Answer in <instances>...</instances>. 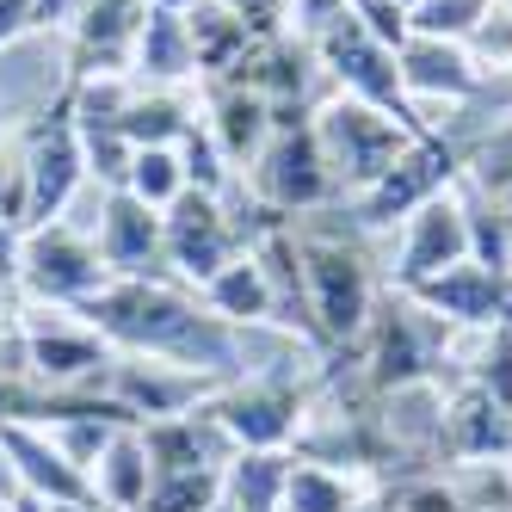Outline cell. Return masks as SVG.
Instances as JSON below:
<instances>
[{
    "label": "cell",
    "instance_id": "6da1fadb",
    "mask_svg": "<svg viewBox=\"0 0 512 512\" xmlns=\"http://www.w3.org/2000/svg\"><path fill=\"white\" fill-rule=\"evenodd\" d=\"M81 315L124 358L186 364L216 383L247 377V327L216 321L198 290H186L179 278H112Z\"/></svg>",
    "mask_w": 512,
    "mask_h": 512
},
{
    "label": "cell",
    "instance_id": "7a4b0ae2",
    "mask_svg": "<svg viewBox=\"0 0 512 512\" xmlns=\"http://www.w3.org/2000/svg\"><path fill=\"white\" fill-rule=\"evenodd\" d=\"M346 204H327L315 216H297L290 235H297V260H303V290H309V315H315V334L321 346H358L364 327L377 315V272H371V253H364V229L352 216H334Z\"/></svg>",
    "mask_w": 512,
    "mask_h": 512
},
{
    "label": "cell",
    "instance_id": "3957f363",
    "mask_svg": "<svg viewBox=\"0 0 512 512\" xmlns=\"http://www.w3.org/2000/svg\"><path fill=\"white\" fill-rule=\"evenodd\" d=\"M309 130H315L321 161L340 186V204H352L364 186H377V179L408 155V142L420 136L414 124H401V118L377 112V105H364V99H346V93H327L315 105Z\"/></svg>",
    "mask_w": 512,
    "mask_h": 512
},
{
    "label": "cell",
    "instance_id": "277c9868",
    "mask_svg": "<svg viewBox=\"0 0 512 512\" xmlns=\"http://www.w3.org/2000/svg\"><path fill=\"white\" fill-rule=\"evenodd\" d=\"M19 179H25V229L56 223L87 186V155H81V124H75V87H56V99L19 130Z\"/></svg>",
    "mask_w": 512,
    "mask_h": 512
},
{
    "label": "cell",
    "instance_id": "5b68a950",
    "mask_svg": "<svg viewBox=\"0 0 512 512\" xmlns=\"http://www.w3.org/2000/svg\"><path fill=\"white\" fill-rule=\"evenodd\" d=\"M235 198H247L266 216L297 223V216H315L327 204H340V186H334V173H327V161H321L315 130L309 124H278L266 136V149L253 155L247 173L235 179Z\"/></svg>",
    "mask_w": 512,
    "mask_h": 512
},
{
    "label": "cell",
    "instance_id": "8992f818",
    "mask_svg": "<svg viewBox=\"0 0 512 512\" xmlns=\"http://www.w3.org/2000/svg\"><path fill=\"white\" fill-rule=\"evenodd\" d=\"M105 284H112V272H105L99 247H93V229H75L68 216L25 229V241H19V272H13L19 303L87 309Z\"/></svg>",
    "mask_w": 512,
    "mask_h": 512
},
{
    "label": "cell",
    "instance_id": "52a82bcc",
    "mask_svg": "<svg viewBox=\"0 0 512 512\" xmlns=\"http://www.w3.org/2000/svg\"><path fill=\"white\" fill-rule=\"evenodd\" d=\"M19 358L25 377H38L50 389H99L105 371L118 364L112 340L81 315V309H44V303H19Z\"/></svg>",
    "mask_w": 512,
    "mask_h": 512
},
{
    "label": "cell",
    "instance_id": "ba28073f",
    "mask_svg": "<svg viewBox=\"0 0 512 512\" xmlns=\"http://www.w3.org/2000/svg\"><path fill=\"white\" fill-rule=\"evenodd\" d=\"M161 253H167V278H179L186 290H204L229 260L247 253V229L235 216V198L179 192L161 210Z\"/></svg>",
    "mask_w": 512,
    "mask_h": 512
},
{
    "label": "cell",
    "instance_id": "9c48e42d",
    "mask_svg": "<svg viewBox=\"0 0 512 512\" xmlns=\"http://www.w3.org/2000/svg\"><path fill=\"white\" fill-rule=\"evenodd\" d=\"M463 173V155H457V142L451 136H438V130H420L414 142H408V155H401L377 186H364L352 204H346V216L364 229V235H377V229H401L408 216L426 204V198H438L451 186V179Z\"/></svg>",
    "mask_w": 512,
    "mask_h": 512
},
{
    "label": "cell",
    "instance_id": "30bf717a",
    "mask_svg": "<svg viewBox=\"0 0 512 512\" xmlns=\"http://www.w3.org/2000/svg\"><path fill=\"white\" fill-rule=\"evenodd\" d=\"M210 414L229 432L235 451H290L303 432V414H309V389L297 377L247 371V377H235L210 395Z\"/></svg>",
    "mask_w": 512,
    "mask_h": 512
},
{
    "label": "cell",
    "instance_id": "8fae6325",
    "mask_svg": "<svg viewBox=\"0 0 512 512\" xmlns=\"http://www.w3.org/2000/svg\"><path fill=\"white\" fill-rule=\"evenodd\" d=\"M463 260H469V223H463L457 179H451L445 192L426 198L408 223L395 229V266H389V278H395V290H414V284L451 272V266H463Z\"/></svg>",
    "mask_w": 512,
    "mask_h": 512
},
{
    "label": "cell",
    "instance_id": "7c38bea8",
    "mask_svg": "<svg viewBox=\"0 0 512 512\" xmlns=\"http://www.w3.org/2000/svg\"><path fill=\"white\" fill-rule=\"evenodd\" d=\"M149 7H155V0H87L81 19L68 25V38H62L68 81L130 75V56H136V38H142Z\"/></svg>",
    "mask_w": 512,
    "mask_h": 512
},
{
    "label": "cell",
    "instance_id": "4fadbf2b",
    "mask_svg": "<svg viewBox=\"0 0 512 512\" xmlns=\"http://www.w3.org/2000/svg\"><path fill=\"white\" fill-rule=\"evenodd\" d=\"M401 87H408L414 112L426 124V105H469L488 93V68L469 56V44H445V38H408L395 50ZM432 130V124H426Z\"/></svg>",
    "mask_w": 512,
    "mask_h": 512
},
{
    "label": "cell",
    "instance_id": "5bb4252c",
    "mask_svg": "<svg viewBox=\"0 0 512 512\" xmlns=\"http://www.w3.org/2000/svg\"><path fill=\"white\" fill-rule=\"evenodd\" d=\"M93 247L112 278H167V253H161V210L136 204L130 192H99V223Z\"/></svg>",
    "mask_w": 512,
    "mask_h": 512
},
{
    "label": "cell",
    "instance_id": "9a60e30c",
    "mask_svg": "<svg viewBox=\"0 0 512 512\" xmlns=\"http://www.w3.org/2000/svg\"><path fill=\"white\" fill-rule=\"evenodd\" d=\"M198 124L216 142V155L235 167V179L247 173V161L266 149V136L278 130L272 118V99L247 81H204V105H198Z\"/></svg>",
    "mask_w": 512,
    "mask_h": 512
},
{
    "label": "cell",
    "instance_id": "2e32d148",
    "mask_svg": "<svg viewBox=\"0 0 512 512\" xmlns=\"http://www.w3.org/2000/svg\"><path fill=\"white\" fill-rule=\"evenodd\" d=\"M438 445L457 463H506L512 457V414L488 389L463 383L457 395L438 401Z\"/></svg>",
    "mask_w": 512,
    "mask_h": 512
},
{
    "label": "cell",
    "instance_id": "e0dca14e",
    "mask_svg": "<svg viewBox=\"0 0 512 512\" xmlns=\"http://www.w3.org/2000/svg\"><path fill=\"white\" fill-rule=\"evenodd\" d=\"M130 81L136 87H186V81H198V56H192L186 13L149 7L142 38H136V56H130Z\"/></svg>",
    "mask_w": 512,
    "mask_h": 512
},
{
    "label": "cell",
    "instance_id": "ac0fdd59",
    "mask_svg": "<svg viewBox=\"0 0 512 512\" xmlns=\"http://www.w3.org/2000/svg\"><path fill=\"white\" fill-rule=\"evenodd\" d=\"M149 488H155L149 445H142V432H136V426H124L112 445L99 451V463H93V500H99L105 512H142Z\"/></svg>",
    "mask_w": 512,
    "mask_h": 512
},
{
    "label": "cell",
    "instance_id": "d6986e66",
    "mask_svg": "<svg viewBox=\"0 0 512 512\" xmlns=\"http://www.w3.org/2000/svg\"><path fill=\"white\" fill-rule=\"evenodd\" d=\"M198 297H204V309H210L216 321H229V327H266V321H278L266 266L253 260V247L241 253V260H229L223 272H216V278L198 290Z\"/></svg>",
    "mask_w": 512,
    "mask_h": 512
},
{
    "label": "cell",
    "instance_id": "ffe728a7",
    "mask_svg": "<svg viewBox=\"0 0 512 512\" xmlns=\"http://www.w3.org/2000/svg\"><path fill=\"white\" fill-rule=\"evenodd\" d=\"M192 124H198V105L179 87H130V105L118 118L130 149H179Z\"/></svg>",
    "mask_w": 512,
    "mask_h": 512
},
{
    "label": "cell",
    "instance_id": "44dd1931",
    "mask_svg": "<svg viewBox=\"0 0 512 512\" xmlns=\"http://www.w3.org/2000/svg\"><path fill=\"white\" fill-rule=\"evenodd\" d=\"M364 500H371V494H364V482H358L352 469L315 463V457H290L278 512H358Z\"/></svg>",
    "mask_w": 512,
    "mask_h": 512
},
{
    "label": "cell",
    "instance_id": "7402d4cb",
    "mask_svg": "<svg viewBox=\"0 0 512 512\" xmlns=\"http://www.w3.org/2000/svg\"><path fill=\"white\" fill-rule=\"evenodd\" d=\"M284 469H290V451H235V463L223 469V506L229 512H278Z\"/></svg>",
    "mask_w": 512,
    "mask_h": 512
},
{
    "label": "cell",
    "instance_id": "603a6c76",
    "mask_svg": "<svg viewBox=\"0 0 512 512\" xmlns=\"http://www.w3.org/2000/svg\"><path fill=\"white\" fill-rule=\"evenodd\" d=\"M124 192H130L136 204H149V210H167L179 192H192L179 149H136V155H130V173H124Z\"/></svg>",
    "mask_w": 512,
    "mask_h": 512
},
{
    "label": "cell",
    "instance_id": "cb8c5ba5",
    "mask_svg": "<svg viewBox=\"0 0 512 512\" xmlns=\"http://www.w3.org/2000/svg\"><path fill=\"white\" fill-rule=\"evenodd\" d=\"M223 506V469H173L155 475L142 512H216Z\"/></svg>",
    "mask_w": 512,
    "mask_h": 512
},
{
    "label": "cell",
    "instance_id": "d4e9b609",
    "mask_svg": "<svg viewBox=\"0 0 512 512\" xmlns=\"http://www.w3.org/2000/svg\"><path fill=\"white\" fill-rule=\"evenodd\" d=\"M494 13V0H420L408 13V31L414 38H445V44H469L482 19Z\"/></svg>",
    "mask_w": 512,
    "mask_h": 512
},
{
    "label": "cell",
    "instance_id": "484cf974",
    "mask_svg": "<svg viewBox=\"0 0 512 512\" xmlns=\"http://www.w3.org/2000/svg\"><path fill=\"white\" fill-rule=\"evenodd\" d=\"M346 7H352V19L371 31L377 44H389V50H401V44L414 38V31H408V7H401V0H346Z\"/></svg>",
    "mask_w": 512,
    "mask_h": 512
},
{
    "label": "cell",
    "instance_id": "4316f807",
    "mask_svg": "<svg viewBox=\"0 0 512 512\" xmlns=\"http://www.w3.org/2000/svg\"><path fill=\"white\" fill-rule=\"evenodd\" d=\"M0 216L25 229V179H19V149L0 142Z\"/></svg>",
    "mask_w": 512,
    "mask_h": 512
},
{
    "label": "cell",
    "instance_id": "83f0119b",
    "mask_svg": "<svg viewBox=\"0 0 512 512\" xmlns=\"http://www.w3.org/2000/svg\"><path fill=\"white\" fill-rule=\"evenodd\" d=\"M87 0H31V38L50 31V38H68V25L81 19Z\"/></svg>",
    "mask_w": 512,
    "mask_h": 512
},
{
    "label": "cell",
    "instance_id": "f1b7e54d",
    "mask_svg": "<svg viewBox=\"0 0 512 512\" xmlns=\"http://www.w3.org/2000/svg\"><path fill=\"white\" fill-rule=\"evenodd\" d=\"M19 38H31V0H0V56Z\"/></svg>",
    "mask_w": 512,
    "mask_h": 512
},
{
    "label": "cell",
    "instance_id": "f546056e",
    "mask_svg": "<svg viewBox=\"0 0 512 512\" xmlns=\"http://www.w3.org/2000/svg\"><path fill=\"white\" fill-rule=\"evenodd\" d=\"M19 241H25V229L0 216V284H13V272H19Z\"/></svg>",
    "mask_w": 512,
    "mask_h": 512
},
{
    "label": "cell",
    "instance_id": "4dcf8cb0",
    "mask_svg": "<svg viewBox=\"0 0 512 512\" xmlns=\"http://www.w3.org/2000/svg\"><path fill=\"white\" fill-rule=\"evenodd\" d=\"M0 494H19V475H13V457H7V445H0Z\"/></svg>",
    "mask_w": 512,
    "mask_h": 512
},
{
    "label": "cell",
    "instance_id": "1f68e13d",
    "mask_svg": "<svg viewBox=\"0 0 512 512\" xmlns=\"http://www.w3.org/2000/svg\"><path fill=\"white\" fill-rule=\"evenodd\" d=\"M50 512H105L99 500H75V506H50Z\"/></svg>",
    "mask_w": 512,
    "mask_h": 512
},
{
    "label": "cell",
    "instance_id": "d6a6232c",
    "mask_svg": "<svg viewBox=\"0 0 512 512\" xmlns=\"http://www.w3.org/2000/svg\"><path fill=\"white\" fill-rule=\"evenodd\" d=\"M358 512H395V500H364Z\"/></svg>",
    "mask_w": 512,
    "mask_h": 512
},
{
    "label": "cell",
    "instance_id": "836d02e7",
    "mask_svg": "<svg viewBox=\"0 0 512 512\" xmlns=\"http://www.w3.org/2000/svg\"><path fill=\"white\" fill-rule=\"evenodd\" d=\"M155 7H173V13H186V7H198V0H155Z\"/></svg>",
    "mask_w": 512,
    "mask_h": 512
},
{
    "label": "cell",
    "instance_id": "e575fe53",
    "mask_svg": "<svg viewBox=\"0 0 512 512\" xmlns=\"http://www.w3.org/2000/svg\"><path fill=\"white\" fill-rule=\"evenodd\" d=\"M0 512H13V494H0Z\"/></svg>",
    "mask_w": 512,
    "mask_h": 512
},
{
    "label": "cell",
    "instance_id": "d590c367",
    "mask_svg": "<svg viewBox=\"0 0 512 512\" xmlns=\"http://www.w3.org/2000/svg\"><path fill=\"white\" fill-rule=\"evenodd\" d=\"M401 7H408V13H414V7H420V0H401Z\"/></svg>",
    "mask_w": 512,
    "mask_h": 512
}]
</instances>
